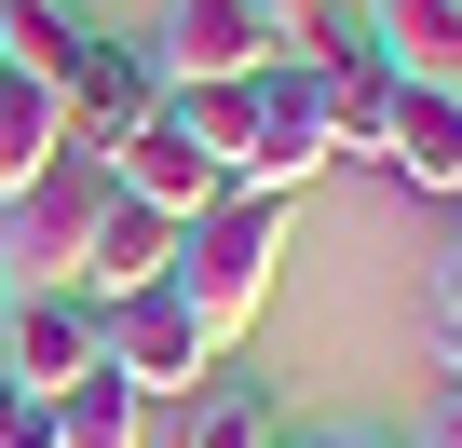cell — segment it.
<instances>
[{
	"label": "cell",
	"instance_id": "obj_1",
	"mask_svg": "<svg viewBox=\"0 0 462 448\" xmlns=\"http://www.w3.org/2000/svg\"><path fill=\"white\" fill-rule=\"evenodd\" d=\"M273 259H286V204H273V190H217L190 232H177V272H163V286H177L190 326L231 353V340L259 326V299H273Z\"/></svg>",
	"mask_w": 462,
	"mask_h": 448
},
{
	"label": "cell",
	"instance_id": "obj_2",
	"mask_svg": "<svg viewBox=\"0 0 462 448\" xmlns=\"http://www.w3.org/2000/svg\"><path fill=\"white\" fill-rule=\"evenodd\" d=\"M109 190H123V177H109L96 150L42 163L14 204H0V259H14L28 286H69V272H82V245H96V217H109Z\"/></svg>",
	"mask_w": 462,
	"mask_h": 448
},
{
	"label": "cell",
	"instance_id": "obj_3",
	"mask_svg": "<svg viewBox=\"0 0 462 448\" xmlns=\"http://www.w3.org/2000/svg\"><path fill=\"white\" fill-rule=\"evenodd\" d=\"M327 177V123H313V69H259L245 109H231V190H273L300 204Z\"/></svg>",
	"mask_w": 462,
	"mask_h": 448
},
{
	"label": "cell",
	"instance_id": "obj_4",
	"mask_svg": "<svg viewBox=\"0 0 462 448\" xmlns=\"http://www.w3.org/2000/svg\"><path fill=\"white\" fill-rule=\"evenodd\" d=\"M150 69H163V96H190V82H259V69H286V14H273V0H177L163 41H150Z\"/></svg>",
	"mask_w": 462,
	"mask_h": 448
},
{
	"label": "cell",
	"instance_id": "obj_5",
	"mask_svg": "<svg viewBox=\"0 0 462 448\" xmlns=\"http://www.w3.org/2000/svg\"><path fill=\"white\" fill-rule=\"evenodd\" d=\"M204 367H217V340L190 326V299H177V286L109 299V380H136V394L163 407V394H204Z\"/></svg>",
	"mask_w": 462,
	"mask_h": 448
},
{
	"label": "cell",
	"instance_id": "obj_6",
	"mask_svg": "<svg viewBox=\"0 0 462 448\" xmlns=\"http://www.w3.org/2000/svg\"><path fill=\"white\" fill-rule=\"evenodd\" d=\"M109 367V313L96 299H69V286H14V394H69V380H96Z\"/></svg>",
	"mask_w": 462,
	"mask_h": 448
},
{
	"label": "cell",
	"instance_id": "obj_7",
	"mask_svg": "<svg viewBox=\"0 0 462 448\" xmlns=\"http://www.w3.org/2000/svg\"><path fill=\"white\" fill-rule=\"evenodd\" d=\"M109 177H123L136 204H163V217H177V232H190V217H204V204L231 190V177H217V150H204V136H190L177 109H150V123H136V136L109 150Z\"/></svg>",
	"mask_w": 462,
	"mask_h": 448
},
{
	"label": "cell",
	"instance_id": "obj_8",
	"mask_svg": "<svg viewBox=\"0 0 462 448\" xmlns=\"http://www.w3.org/2000/svg\"><path fill=\"white\" fill-rule=\"evenodd\" d=\"M381 177H394V190H421V204H462V82H394Z\"/></svg>",
	"mask_w": 462,
	"mask_h": 448
},
{
	"label": "cell",
	"instance_id": "obj_9",
	"mask_svg": "<svg viewBox=\"0 0 462 448\" xmlns=\"http://www.w3.org/2000/svg\"><path fill=\"white\" fill-rule=\"evenodd\" d=\"M177 272V217L163 204H136V190H109V217H96V245H82V272H69V299H136V286H163Z\"/></svg>",
	"mask_w": 462,
	"mask_h": 448
},
{
	"label": "cell",
	"instance_id": "obj_10",
	"mask_svg": "<svg viewBox=\"0 0 462 448\" xmlns=\"http://www.w3.org/2000/svg\"><path fill=\"white\" fill-rule=\"evenodd\" d=\"M150 109H163V69H150L136 41H96V55H82V82H69V150H96V163H109Z\"/></svg>",
	"mask_w": 462,
	"mask_h": 448
},
{
	"label": "cell",
	"instance_id": "obj_11",
	"mask_svg": "<svg viewBox=\"0 0 462 448\" xmlns=\"http://www.w3.org/2000/svg\"><path fill=\"white\" fill-rule=\"evenodd\" d=\"M313 123H327V163H381V136H394V69H381V55H327V69H313Z\"/></svg>",
	"mask_w": 462,
	"mask_h": 448
},
{
	"label": "cell",
	"instance_id": "obj_12",
	"mask_svg": "<svg viewBox=\"0 0 462 448\" xmlns=\"http://www.w3.org/2000/svg\"><path fill=\"white\" fill-rule=\"evenodd\" d=\"M82 55H96V28L69 14V0H0V69H14V82L69 96V82H82Z\"/></svg>",
	"mask_w": 462,
	"mask_h": 448
},
{
	"label": "cell",
	"instance_id": "obj_13",
	"mask_svg": "<svg viewBox=\"0 0 462 448\" xmlns=\"http://www.w3.org/2000/svg\"><path fill=\"white\" fill-rule=\"evenodd\" d=\"M367 41L394 82H462V0H367Z\"/></svg>",
	"mask_w": 462,
	"mask_h": 448
},
{
	"label": "cell",
	"instance_id": "obj_14",
	"mask_svg": "<svg viewBox=\"0 0 462 448\" xmlns=\"http://www.w3.org/2000/svg\"><path fill=\"white\" fill-rule=\"evenodd\" d=\"M42 163H69V96H42V82L0 69V204H14Z\"/></svg>",
	"mask_w": 462,
	"mask_h": 448
},
{
	"label": "cell",
	"instance_id": "obj_15",
	"mask_svg": "<svg viewBox=\"0 0 462 448\" xmlns=\"http://www.w3.org/2000/svg\"><path fill=\"white\" fill-rule=\"evenodd\" d=\"M55 448H150V394L109 380V367L69 380V394H55Z\"/></svg>",
	"mask_w": 462,
	"mask_h": 448
},
{
	"label": "cell",
	"instance_id": "obj_16",
	"mask_svg": "<svg viewBox=\"0 0 462 448\" xmlns=\"http://www.w3.org/2000/svg\"><path fill=\"white\" fill-rule=\"evenodd\" d=\"M177 448H286V434H273V407H259V394H190Z\"/></svg>",
	"mask_w": 462,
	"mask_h": 448
},
{
	"label": "cell",
	"instance_id": "obj_17",
	"mask_svg": "<svg viewBox=\"0 0 462 448\" xmlns=\"http://www.w3.org/2000/svg\"><path fill=\"white\" fill-rule=\"evenodd\" d=\"M0 448H55V407H42V394H14V380H0Z\"/></svg>",
	"mask_w": 462,
	"mask_h": 448
},
{
	"label": "cell",
	"instance_id": "obj_18",
	"mask_svg": "<svg viewBox=\"0 0 462 448\" xmlns=\"http://www.w3.org/2000/svg\"><path fill=\"white\" fill-rule=\"evenodd\" d=\"M435 353H448V380H462V245H448V272H435Z\"/></svg>",
	"mask_w": 462,
	"mask_h": 448
},
{
	"label": "cell",
	"instance_id": "obj_19",
	"mask_svg": "<svg viewBox=\"0 0 462 448\" xmlns=\"http://www.w3.org/2000/svg\"><path fill=\"white\" fill-rule=\"evenodd\" d=\"M421 448H462V380L435 394V421H421Z\"/></svg>",
	"mask_w": 462,
	"mask_h": 448
},
{
	"label": "cell",
	"instance_id": "obj_20",
	"mask_svg": "<svg viewBox=\"0 0 462 448\" xmlns=\"http://www.w3.org/2000/svg\"><path fill=\"white\" fill-rule=\"evenodd\" d=\"M0 380H14V286H0Z\"/></svg>",
	"mask_w": 462,
	"mask_h": 448
},
{
	"label": "cell",
	"instance_id": "obj_21",
	"mask_svg": "<svg viewBox=\"0 0 462 448\" xmlns=\"http://www.w3.org/2000/svg\"><path fill=\"white\" fill-rule=\"evenodd\" d=\"M327 448H381V434H327Z\"/></svg>",
	"mask_w": 462,
	"mask_h": 448
}]
</instances>
